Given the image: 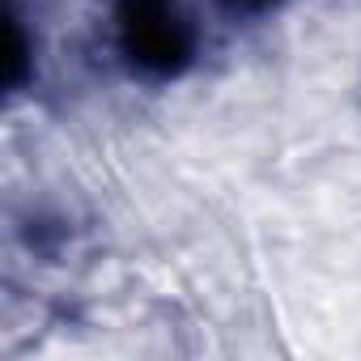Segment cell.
<instances>
[{
  "label": "cell",
  "instance_id": "obj_2",
  "mask_svg": "<svg viewBox=\"0 0 361 361\" xmlns=\"http://www.w3.org/2000/svg\"><path fill=\"white\" fill-rule=\"evenodd\" d=\"M35 77V35L26 30V18L18 5L5 9V90L18 94Z\"/></svg>",
  "mask_w": 361,
  "mask_h": 361
},
{
  "label": "cell",
  "instance_id": "obj_1",
  "mask_svg": "<svg viewBox=\"0 0 361 361\" xmlns=\"http://www.w3.org/2000/svg\"><path fill=\"white\" fill-rule=\"evenodd\" d=\"M111 39L140 81H178L200 56V35L183 0H115Z\"/></svg>",
  "mask_w": 361,
  "mask_h": 361
},
{
  "label": "cell",
  "instance_id": "obj_3",
  "mask_svg": "<svg viewBox=\"0 0 361 361\" xmlns=\"http://www.w3.org/2000/svg\"><path fill=\"white\" fill-rule=\"evenodd\" d=\"M230 13H268L276 0H221Z\"/></svg>",
  "mask_w": 361,
  "mask_h": 361
}]
</instances>
